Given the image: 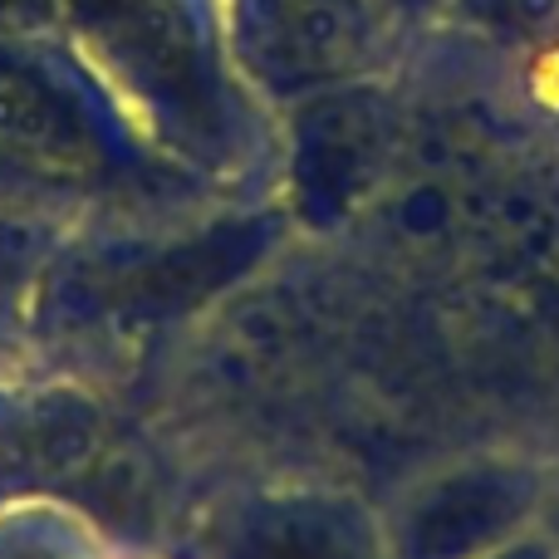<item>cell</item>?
Here are the masks:
<instances>
[{
    "label": "cell",
    "mask_w": 559,
    "mask_h": 559,
    "mask_svg": "<svg viewBox=\"0 0 559 559\" xmlns=\"http://www.w3.org/2000/svg\"><path fill=\"white\" fill-rule=\"evenodd\" d=\"M481 10L506 29L521 35H545L559 25V0H481Z\"/></svg>",
    "instance_id": "6"
},
{
    "label": "cell",
    "mask_w": 559,
    "mask_h": 559,
    "mask_svg": "<svg viewBox=\"0 0 559 559\" xmlns=\"http://www.w3.org/2000/svg\"><path fill=\"white\" fill-rule=\"evenodd\" d=\"M231 559H373L354 521L324 506H280L241 525Z\"/></svg>",
    "instance_id": "5"
},
{
    "label": "cell",
    "mask_w": 559,
    "mask_h": 559,
    "mask_svg": "<svg viewBox=\"0 0 559 559\" xmlns=\"http://www.w3.org/2000/svg\"><path fill=\"white\" fill-rule=\"evenodd\" d=\"M255 55L295 74L338 69L358 45L348 0H246Z\"/></svg>",
    "instance_id": "4"
},
{
    "label": "cell",
    "mask_w": 559,
    "mask_h": 559,
    "mask_svg": "<svg viewBox=\"0 0 559 559\" xmlns=\"http://www.w3.org/2000/svg\"><path fill=\"white\" fill-rule=\"evenodd\" d=\"M397 5H403V10H432L437 0H397Z\"/></svg>",
    "instance_id": "9"
},
{
    "label": "cell",
    "mask_w": 559,
    "mask_h": 559,
    "mask_svg": "<svg viewBox=\"0 0 559 559\" xmlns=\"http://www.w3.org/2000/svg\"><path fill=\"white\" fill-rule=\"evenodd\" d=\"M114 167V123L84 79L15 39H0V187L94 192Z\"/></svg>",
    "instance_id": "2"
},
{
    "label": "cell",
    "mask_w": 559,
    "mask_h": 559,
    "mask_svg": "<svg viewBox=\"0 0 559 559\" xmlns=\"http://www.w3.org/2000/svg\"><path fill=\"white\" fill-rule=\"evenodd\" d=\"M79 45L118 98L173 138L222 128V69L202 0H69Z\"/></svg>",
    "instance_id": "1"
},
{
    "label": "cell",
    "mask_w": 559,
    "mask_h": 559,
    "mask_svg": "<svg viewBox=\"0 0 559 559\" xmlns=\"http://www.w3.org/2000/svg\"><path fill=\"white\" fill-rule=\"evenodd\" d=\"M25 5H29V0H0V20L15 15V10H25Z\"/></svg>",
    "instance_id": "8"
},
{
    "label": "cell",
    "mask_w": 559,
    "mask_h": 559,
    "mask_svg": "<svg viewBox=\"0 0 559 559\" xmlns=\"http://www.w3.org/2000/svg\"><path fill=\"white\" fill-rule=\"evenodd\" d=\"M25 251H29V246H25V236H20V226L0 222V289L25 271Z\"/></svg>",
    "instance_id": "7"
},
{
    "label": "cell",
    "mask_w": 559,
    "mask_h": 559,
    "mask_svg": "<svg viewBox=\"0 0 559 559\" xmlns=\"http://www.w3.org/2000/svg\"><path fill=\"white\" fill-rule=\"evenodd\" d=\"M531 486L515 472H472L442 481L407 515V555L413 559H462L486 540L506 535L525 515Z\"/></svg>",
    "instance_id": "3"
}]
</instances>
